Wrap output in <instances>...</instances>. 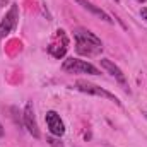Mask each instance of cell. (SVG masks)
I'll return each mask as SVG.
<instances>
[{
	"mask_svg": "<svg viewBox=\"0 0 147 147\" xmlns=\"http://www.w3.org/2000/svg\"><path fill=\"white\" fill-rule=\"evenodd\" d=\"M140 16H142V17H146V21H147V9H146V7L140 10Z\"/></svg>",
	"mask_w": 147,
	"mask_h": 147,
	"instance_id": "30bf717a",
	"label": "cell"
},
{
	"mask_svg": "<svg viewBox=\"0 0 147 147\" xmlns=\"http://www.w3.org/2000/svg\"><path fill=\"white\" fill-rule=\"evenodd\" d=\"M46 125H48V130L57 137H62L65 134V125H63V121H62V118L57 111H48L46 113Z\"/></svg>",
	"mask_w": 147,
	"mask_h": 147,
	"instance_id": "8992f818",
	"label": "cell"
},
{
	"mask_svg": "<svg viewBox=\"0 0 147 147\" xmlns=\"http://www.w3.org/2000/svg\"><path fill=\"white\" fill-rule=\"evenodd\" d=\"M2 134H3V130H2V125H0V137H2Z\"/></svg>",
	"mask_w": 147,
	"mask_h": 147,
	"instance_id": "8fae6325",
	"label": "cell"
},
{
	"mask_svg": "<svg viewBox=\"0 0 147 147\" xmlns=\"http://www.w3.org/2000/svg\"><path fill=\"white\" fill-rule=\"evenodd\" d=\"M115 2H120V0H115Z\"/></svg>",
	"mask_w": 147,
	"mask_h": 147,
	"instance_id": "4fadbf2b",
	"label": "cell"
},
{
	"mask_svg": "<svg viewBox=\"0 0 147 147\" xmlns=\"http://www.w3.org/2000/svg\"><path fill=\"white\" fill-rule=\"evenodd\" d=\"M75 89L80 91V92H86V94L106 98V99H110V101H113V103L120 105V101H118V98H116L115 94H111V92H108V91H105L103 87H99V86H96V84H91V82H87V80H77V82H75Z\"/></svg>",
	"mask_w": 147,
	"mask_h": 147,
	"instance_id": "3957f363",
	"label": "cell"
},
{
	"mask_svg": "<svg viewBox=\"0 0 147 147\" xmlns=\"http://www.w3.org/2000/svg\"><path fill=\"white\" fill-rule=\"evenodd\" d=\"M62 69L69 74H91V75H99V69H96L92 63L79 58H67L62 63Z\"/></svg>",
	"mask_w": 147,
	"mask_h": 147,
	"instance_id": "7a4b0ae2",
	"label": "cell"
},
{
	"mask_svg": "<svg viewBox=\"0 0 147 147\" xmlns=\"http://www.w3.org/2000/svg\"><path fill=\"white\" fill-rule=\"evenodd\" d=\"M77 3H79V5H82V7H84L86 10H89L91 14L98 16L99 19H103V21H106V22H110V24H113V19L110 17V14H108V12H105L103 9L96 7L94 3H91V2H87V0H77Z\"/></svg>",
	"mask_w": 147,
	"mask_h": 147,
	"instance_id": "ba28073f",
	"label": "cell"
},
{
	"mask_svg": "<svg viewBox=\"0 0 147 147\" xmlns=\"http://www.w3.org/2000/svg\"><path fill=\"white\" fill-rule=\"evenodd\" d=\"M74 36H75V45H77L75 48H77V51L80 55L92 57V55H98V53L103 51L101 39L96 36V34H92L91 31L79 28V29L74 31Z\"/></svg>",
	"mask_w": 147,
	"mask_h": 147,
	"instance_id": "6da1fadb",
	"label": "cell"
},
{
	"mask_svg": "<svg viewBox=\"0 0 147 147\" xmlns=\"http://www.w3.org/2000/svg\"><path fill=\"white\" fill-rule=\"evenodd\" d=\"M24 125L28 128V132L39 139V128H38V123H36V116H34V110H33V105L28 103L26 105V110H24Z\"/></svg>",
	"mask_w": 147,
	"mask_h": 147,
	"instance_id": "52a82bcc",
	"label": "cell"
},
{
	"mask_svg": "<svg viewBox=\"0 0 147 147\" xmlns=\"http://www.w3.org/2000/svg\"><path fill=\"white\" fill-rule=\"evenodd\" d=\"M137 2H140V3H144V2H146V0H137Z\"/></svg>",
	"mask_w": 147,
	"mask_h": 147,
	"instance_id": "7c38bea8",
	"label": "cell"
},
{
	"mask_svg": "<svg viewBox=\"0 0 147 147\" xmlns=\"http://www.w3.org/2000/svg\"><path fill=\"white\" fill-rule=\"evenodd\" d=\"M101 67H103V69H106V70H108V72H110L111 75H113V77L120 82V84L127 86V79H125L123 72H121V70H120V69H118L113 62H110L108 58H103V60H101Z\"/></svg>",
	"mask_w": 147,
	"mask_h": 147,
	"instance_id": "9c48e42d",
	"label": "cell"
},
{
	"mask_svg": "<svg viewBox=\"0 0 147 147\" xmlns=\"http://www.w3.org/2000/svg\"><path fill=\"white\" fill-rule=\"evenodd\" d=\"M65 34V31H62V29H58L57 31V36H55V39L51 41V45L48 46V51L55 57V58H62V57H65V53H67V46H69V39L65 38L62 43H60V39H62V36Z\"/></svg>",
	"mask_w": 147,
	"mask_h": 147,
	"instance_id": "5b68a950",
	"label": "cell"
},
{
	"mask_svg": "<svg viewBox=\"0 0 147 147\" xmlns=\"http://www.w3.org/2000/svg\"><path fill=\"white\" fill-rule=\"evenodd\" d=\"M146 118H147V113H146Z\"/></svg>",
	"mask_w": 147,
	"mask_h": 147,
	"instance_id": "5bb4252c",
	"label": "cell"
},
{
	"mask_svg": "<svg viewBox=\"0 0 147 147\" xmlns=\"http://www.w3.org/2000/svg\"><path fill=\"white\" fill-rule=\"evenodd\" d=\"M17 19H19V12H17V5L14 3V5L10 7V10L5 14V17L2 19V22H0V39H3V38L16 28Z\"/></svg>",
	"mask_w": 147,
	"mask_h": 147,
	"instance_id": "277c9868",
	"label": "cell"
}]
</instances>
